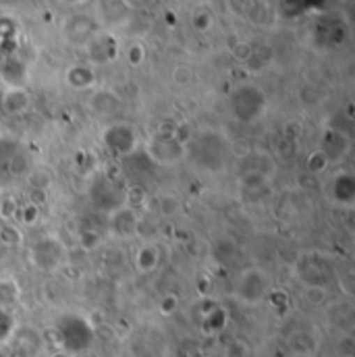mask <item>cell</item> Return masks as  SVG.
Masks as SVG:
<instances>
[{
  "label": "cell",
  "mask_w": 355,
  "mask_h": 357,
  "mask_svg": "<svg viewBox=\"0 0 355 357\" xmlns=\"http://www.w3.org/2000/svg\"><path fill=\"white\" fill-rule=\"evenodd\" d=\"M36 218H40V208L33 206V204H27V206L21 210V220H23L25 225H33Z\"/></svg>",
  "instance_id": "cb8c5ba5"
},
{
  "label": "cell",
  "mask_w": 355,
  "mask_h": 357,
  "mask_svg": "<svg viewBox=\"0 0 355 357\" xmlns=\"http://www.w3.org/2000/svg\"><path fill=\"white\" fill-rule=\"evenodd\" d=\"M13 333V318L6 310H0V341H4Z\"/></svg>",
  "instance_id": "603a6c76"
},
{
  "label": "cell",
  "mask_w": 355,
  "mask_h": 357,
  "mask_svg": "<svg viewBox=\"0 0 355 357\" xmlns=\"http://www.w3.org/2000/svg\"><path fill=\"white\" fill-rule=\"evenodd\" d=\"M148 156L154 165H163V167H173L179 165L181 160L187 158V148L183 142H179L177 131L173 129L171 133L158 135L150 142L148 146Z\"/></svg>",
  "instance_id": "5b68a950"
},
{
  "label": "cell",
  "mask_w": 355,
  "mask_h": 357,
  "mask_svg": "<svg viewBox=\"0 0 355 357\" xmlns=\"http://www.w3.org/2000/svg\"><path fill=\"white\" fill-rule=\"evenodd\" d=\"M160 260H163V256H160V248L154 243V241H146V243H142L137 250H135V258H133V262H135V268L139 270V272H154L156 268L160 266Z\"/></svg>",
  "instance_id": "9a60e30c"
},
{
  "label": "cell",
  "mask_w": 355,
  "mask_h": 357,
  "mask_svg": "<svg viewBox=\"0 0 355 357\" xmlns=\"http://www.w3.org/2000/svg\"><path fill=\"white\" fill-rule=\"evenodd\" d=\"M276 175L274 160L266 152H256V154H246L237 167V177L243 187L248 189H258L268 185Z\"/></svg>",
  "instance_id": "3957f363"
},
{
  "label": "cell",
  "mask_w": 355,
  "mask_h": 357,
  "mask_svg": "<svg viewBox=\"0 0 355 357\" xmlns=\"http://www.w3.org/2000/svg\"><path fill=\"white\" fill-rule=\"evenodd\" d=\"M31 260L42 270H54L65 260V245L56 237L46 235V237L38 239L36 245L31 248Z\"/></svg>",
  "instance_id": "ba28073f"
},
{
  "label": "cell",
  "mask_w": 355,
  "mask_h": 357,
  "mask_svg": "<svg viewBox=\"0 0 355 357\" xmlns=\"http://www.w3.org/2000/svg\"><path fill=\"white\" fill-rule=\"evenodd\" d=\"M127 59L131 65H139L144 61V46L142 44H131V48L127 50Z\"/></svg>",
  "instance_id": "484cf974"
},
{
  "label": "cell",
  "mask_w": 355,
  "mask_h": 357,
  "mask_svg": "<svg viewBox=\"0 0 355 357\" xmlns=\"http://www.w3.org/2000/svg\"><path fill=\"white\" fill-rule=\"evenodd\" d=\"M185 148H187V158L191 156V160L204 171L216 173L225 167L227 144L214 131H202V133L193 135L191 139H187Z\"/></svg>",
  "instance_id": "6da1fadb"
},
{
  "label": "cell",
  "mask_w": 355,
  "mask_h": 357,
  "mask_svg": "<svg viewBox=\"0 0 355 357\" xmlns=\"http://www.w3.org/2000/svg\"><path fill=\"white\" fill-rule=\"evenodd\" d=\"M108 218H110V231L119 237H131L139 229V216H137L135 208H131V206H123V208L110 212Z\"/></svg>",
  "instance_id": "8fae6325"
},
{
  "label": "cell",
  "mask_w": 355,
  "mask_h": 357,
  "mask_svg": "<svg viewBox=\"0 0 355 357\" xmlns=\"http://www.w3.org/2000/svg\"><path fill=\"white\" fill-rule=\"evenodd\" d=\"M15 42H17V27L13 19L0 17V52H10V48H15Z\"/></svg>",
  "instance_id": "d6986e66"
},
{
  "label": "cell",
  "mask_w": 355,
  "mask_h": 357,
  "mask_svg": "<svg viewBox=\"0 0 355 357\" xmlns=\"http://www.w3.org/2000/svg\"><path fill=\"white\" fill-rule=\"evenodd\" d=\"M89 197H91V204L106 214L125 206V189L106 175L98 177L91 183Z\"/></svg>",
  "instance_id": "8992f818"
},
{
  "label": "cell",
  "mask_w": 355,
  "mask_h": 357,
  "mask_svg": "<svg viewBox=\"0 0 355 357\" xmlns=\"http://www.w3.org/2000/svg\"><path fill=\"white\" fill-rule=\"evenodd\" d=\"M125 4H127V8L131 10V8H142V6H148L152 0H123Z\"/></svg>",
  "instance_id": "4316f807"
},
{
  "label": "cell",
  "mask_w": 355,
  "mask_h": 357,
  "mask_svg": "<svg viewBox=\"0 0 355 357\" xmlns=\"http://www.w3.org/2000/svg\"><path fill=\"white\" fill-rule=\"evenodd\" d=\"M65 79H67V84H69L71 88L89 89L93 86V82H96V73H93L91 65L80 63V65H73V67L67 69Z\"/></svg>",
  "instance_id": "2e32d148"
},
{
  "label": "cell",
  "mask_w": 355,
  "mask_h": 357,
  "mask_svg": "<svg viewBox=\"0 0 355 357\" xmlns=\"http://www.w3.org/2000/svg\"><path fill=\"white\" fill-rule=\"evenodd\" d=\"M98 33V19L89 15H71L63 23V36L73 46H86Z\"/></svg>",
  "instance_id": "9c48e42d"
},
{
  "label": "cell",
  "mask_w": 355,
  "mask_h": 357,
  "mask_svg": "<svg viewBox=\"0 0 355 357\" xmlns=\"http://www.w3.org/2000/svg\"><path fill=\"white\" fill-rule=\"evenodd\" d=\"M21 297V287L15 278L4 276L0 278V310H6L10 305H15Z\"/></svg>",
  "instance_id": "ac0fdd59"
},
{
  "label": "cell",
  "mask_w": 355,
  "mask_h": 357,
  "mask_svg": "<svg viewBox=\"0 0 355 357\" xmlns=\"http://www.w3.org/2000/svg\"><path fill=\"white\" fill-rule=\"evenodd\" d=\"M212 21H214V17H212V13L206 10V8H199V10L193 13V27H195L197 31H208V29L212 27Z\"/></svg>",
  "instance_id": "44dd1931"
},
{
  "label": "cell",
  "mask_w": 355,
  "mask_h": 357,
  "mask_svg": "<svg viewBox=\"0 0 355 357\" xmlns=\"http://www.w3.org/2000/svg\"><path fill=\"white\" fill-rule=\"evenodd\" d=\"M89 54V63L93 65H104V63H110L116 59L119 54V44L114 40V36L110 33H102L98 31L88 44H86Z\"/></svg>",
  "instance_id": "30bf717a"
},
{
  "label": "cell",
  "mask_w": 355,
  "mask_h": 357,
  "mask_svg": "<svg viewBox=\"0 0 355 357\" xmlns=\"http://www.w3.org/2000/svg\"><path fill=\"white\" fill-rule=\"evenodd\" d=\"M326 167H328V156H326L322 150L314 152V154L310 156V160H308V169H310L312 173H322Z\"/></svg>",
  "instance_id": "7402d4cb"
},
{
  "label": "cell",
  "mask_w": 355,
  "mask_h": 357,
  "mask_svg": "<svg viewBox=\"0 0 355 357\" xmlns=\"http://www.w3.org/2000/svg\"><path fill=\"white\" fill-rule=\"evenodd\" d=\"M331 193L337 204L352 206L355 202V177L352 173H337L331 183Z\"/></svg>",
  "instance_id": "5bb4252c"
},
{
  "label": "cell",
  "mask_w": 355,
  "mask_h": 357,
  "mask_svg": "<svg viewBox=\"0 0 355 357\" xmlns=\"http://www.w3.org/2000/svg\"><path fill=\"white\" fill-rule=\"evenodd\" d=\"M104 146L116 156H129L137 148V133L127 123H112L102 133Z\"/></svg>",
  "instance_id": "52a82bcc"
},
{
  "label": "cell",
  "mask_w": 355,
  "mask_h": 357,
  "mask_svg": "<svg viewBox=\"0 0 355 357\" xmlns=\"http://www.w3.org/2000/svg\"><path fill=\"white\" fill-rule=\"evenodd\" d=\"M229 108L239 123H254L266 110V96L256 86H239L229 96Z\"/></svg>",
  "instance_id": "7a4b0ae2"
},
{
  "label": "cell",
  "mask_w": 355,
  "mask_h": 357,
  "mask_svg": "<svg viewBox=\"0 0 355 357\" xmlns=\"http://www.w3.org/2000/svg\"><path fill=\"white\" fill-rule=\"evenodd\" d=\"M270 293H272V280L262 268L250 266L241 270V274L237 276L235 295L243 303H248V305L262 303Z\"/></svg>",
  "instance_id": "277c9868"
},
{
  "label": "cell",
  "mask_w": 355,
  "mask_h": 357,
  "mask_svg": "<svg viewBox=\"0 0 355 357\" xmlns=\"http://www.w3.org/2000/svg\"><path fill=\"white\" fill-rule=\"evenodd\" d=\"M29 104H31V98H29L27 89H23L21 86H8V88L2 91L0 106L10 116L23 114L29 108Z\"/></svg>",
  "instance_id": "4fadbf2b"
},
{
  "label": "cell",
  "mask_w": 355,
  "mask_h": 357,
  "mask_svg": "<svg viewBox=\"0 0 355 357\" xmlns=\"http://www.w3.org/2000/svg\"><path fill=\"white\" fill-rule=\"evenodd\" d=\"M233 54H235V59H239V61H250L252 54H254V48H252L248 42H239V44L235 46Z\"/></svg>",
  "instance_id": "d4e9b609"
},
{
  "label": "cell",
  "mask_w": 355,
  "mask_h": 357,
  "mask_svg": "<svg viewBox=\"0 0 355 357\" xmlns=\"http://www.w3.org/2000/svg\"><path fill=\"white\" fill-rule=\"evenodd\" d=\"M303 299L312 305H322L328 299V291L326 287H322V282H310L303 289Z\"/></svg>",
  "instance_id": "ffe728a7"
},
{
  "label": "cell",
  "mask_w": 355,
  "mask_h": 357,
  "mask_svg": "<svg viewBox=\"0 0 355 357\" xmlns=\"http://www.w3.org/2000/svg\"><path fill=\"white\" fill-rule=\"evenodd\" d=\"M127 10L129 8L123 0H98V19L108 23V25L123 21Z\"/></svg>",
  "instance_id": "e0dca14e"
},
{
  "label": "cell",
  "mask_w": 355,
  "mask_h": 357,
  "mask_svg": "<svg viewBox=\"0 0 355 357\" xmlns=\"http://www.w3.org/2000/svg\"><path fill=\"white\" fill-rule=\"evenodd\" d=\"M61 2H65V4H82L84 0H61Z\"/></svg>",
  "instance_id": "83f0119b"
},
{
  "label": "cell",
  "mask_w": 355,
  "mask_h": 357,
  "mask_svg": "<svg viewBox=\"0 0 355 357\" xmlns=\"http://www.w3.org/2000/svg\"><path fill=\"white\" fill-rule=\"evenodd\" d=\"M89 108L93 110L96 116L110 119V116H114V114L121 112L123 102H121V98H119L114 91L100 89V91H93V93H91V98H89Z\"/></svg>",
  "instance_id": "7c38bea8"
}]
</instances>
